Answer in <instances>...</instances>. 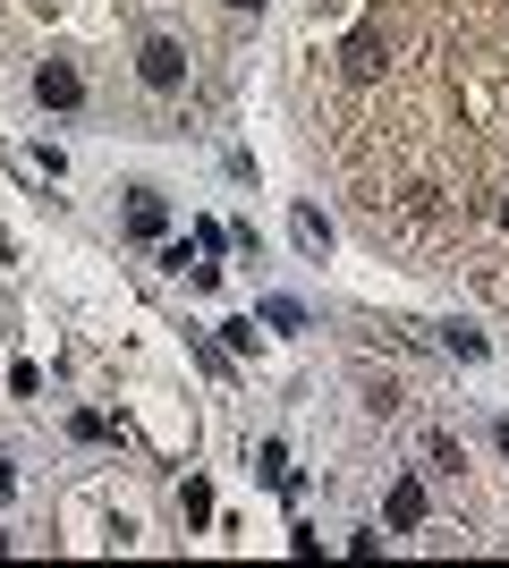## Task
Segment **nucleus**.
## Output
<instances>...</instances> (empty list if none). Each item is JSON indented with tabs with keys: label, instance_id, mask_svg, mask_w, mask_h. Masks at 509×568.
I'll return each instance as SVG.
<instances>
[{
	"label": "nucleus",
	"instance_id": "1a4fd4ad",
	"mask_svg": "<svg viewBox=\"0 0 509 568\" xmlns=\"http://www.w3.org/2000/svg\"><path fill=\"white\" fill-rule=\"evenodd\" d=\"M501 450H509V416H501Z\"/></svg>",
	"mask_w": 509,
	"mask_h": 568
},
{
	"label": "nucleus",
	"instance_id": "7ed1b4c3",
	"mask_svg": "<svg viewBox=\"0 0 509 568\" xmlns=\"http://www.w3.org/2000/svg\"><path fill=\"white\" fill-rule=\"evenodd\" d=\"M390 526H399V535H416V526H425V484H416V475H399V484H390Z\"/></svg>",
	"mask_w": 509,
	"mask_h": 568
},
{
	"label": "nucleus",
	"instance_id": "9d476101",
	"mask_svg": "<svg viewBox=\"0 0 509 568\" xmlns=\"http://www.w3.org/2000/svg\"><path fill=\"white\" fill-rule=\"evenodd\" d=\"M501 221H509V204H501Z\"/></svg>",
	"mask_w": 509,
	"mask_h": 568
},
{
	"label": "nucleus",
	"instance_id": "39448f33",
	"mask_svg": "<svg viewBox=\"0 0 509 568\" xmlns=\"http://www.w3.org/2000/svg\"><path fill=\"white\" fill-rule=\"evenodd\" d=\"M289 230H297V246H306V255H323V246H332V221H323L315 204H297V221H289Z\"/></svg>",
	"mask_w": 509,
	"mask_h": 568
},
{
	"label": "nucleus",
	"instance_id": "f257e3e1",
	"mask_svg": "<svg viewBox=\"0 0 509 568\" xmlns=\"http://www.w3.org/2000/svg\"><path fill=\"white\" fill-rule=\"evenodd\" d=\"M136 77H145L153 94H179V85H187V51L170 43V34H153V43L136 51Z\"/></svg>",
	"mask_w": 509,
	"mask_h": 568
},
{
	"label": "nucleus",
	"instance_id": "20e7f679",
	"mask_svg": "<svg viewBox=\"0 0 509 568\" xmlns=\"http://www.w3.org/2000/svg\"><path fill=\"white\" fill-rule=\"evenodd\" d=\"M348 77H357V85H374V77H383V26H365L357 43H348Z\"/></svg>",
	"mask_w": 509,
	"mask_h": 568
},
{
	"label": "nucleus",
	"instance_id": "f03ea898",
	"mask_svg": "<svg viewBox=\"0 0 509 568\" xmlns=\"http://www.w3.org/2000/svg\"><path fill=\"white\" fill-rule=\"evenodd\" d=\"M34 102H43V111H77V102H85V77H77L69 60H43V69H34Z\"/></svg>",
	"mask_w": 509,
	"mask_h": 568
},
{
	"label": "nucleus",
	"instance_id": "423d86ee",
	"mask_svg": "<svg viewBox=\"0 0 509 568\" xmlns=\"http://www.w3.org/2000/svg\"><path fill=\"white\" fill-rule=\"evenodd\" d=\"M162 195H136V204H128V230H136V237H162Z\"/></svg>",
	"mask_w": 509,
	"mask_h": 568
},
{
	"label": "nucleus",
	"instance_id": "6e6552de",
	"mask_svg": "<svg viewBox=\"0 0 509 568\" xmlns=\"http://www.w3.org/2000/svg\"><path fill=\"white\" fill-rule=\"evenodd\" d=\"M230 9H264V0H230Z\"/></svg>",
	"mask_w": 509,
	"mask_h": 568
},
{
	"label": "nucleus",
	"instance_id": "0eeeda50",
	"mask_svg": "<svg viewBox=\"0 0 509 568\" xmlns=\"http://www.w3.org/2000/svg\"><path fill=\"white\" fill-rule=\"evenodd\" d=\"M255 467H264V484H289V450H281V442H264V458H255Z\"/></svg>",
	"mask_w": 509,
	"mask_h": 568
}]
</instances>
